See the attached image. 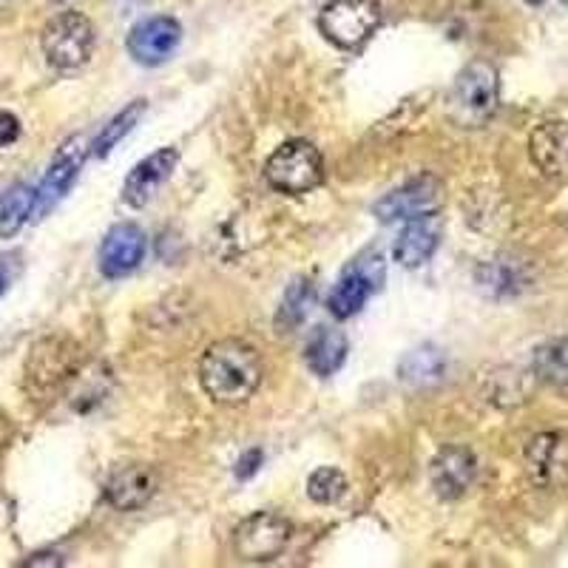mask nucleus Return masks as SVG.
Returning a JSON list of instances; mask_svg holds the SVG:
<instances>
[{
    "mask_svg": "<svg viewBox=\"0 0 568 568\" xmlns=\"http://www.w3.org/2000/svg\"><path fill=\"white\" fill-rule=\"evenodd\" d=\"M265 378L262 355L242 338H222L202 353L200 384L207 398L222 407H236L253 398Z\"/></svg>",
    "mask_w": 568,
    "mask_h": 568,
    "instance_id": "nucleus-1",
    "label": "nucleus"
},
{
    "mask_svg": "<svg viewBox=\"0 0 568 568\" xmlns=\"http://www.w3.org/2000/svg\"><path fill=\"white\" fill-rule=\"evenodd\" d=\"M500 103V74L489 60H471L449 91V116L464 129H478Z\"/></svg>",
    "mask_w": 568,
    "mask_h": 568,
    "instance_id": "nucleus-2",
    "label": "nucleus"
},
{
    "mask_svg": "<svg viewBox=\"0 0 568 568\" xmlns=\"http://www.w3.org/2000/svg\"><path fill=\"white\" fill-rule=\"evenodd\" d=\"M382 14L378 0H329L318 14V32L338 49L355 52L382 27Z\"/></svg>",
    "mask_w": 568,
    "mask_h": 568,
    "instance_id": "nucleus-3",
    "label": "nucleus"
},
{
    "mask_svg": "<svg viewBox=\"0 0 568 568\" xmlns=\"http://www.w3.org/2000/svg\"><path fill=\"white\" fill-rule=\"evenodd\" d=\"M265 180L282 194H311L324 180V160L307 140H287L265 162Z\"/></svg>",
    "mask_w": 568,
    "mask_h": 568,
    "instance_id": "nucleus-4",
    "label": "nucleus"
},
{
    "mask_svg": "<svg viewBox=\"0 0 568 568\" xmlns=\"http://www.w3.org/2000/svg\"><path fill=\"white\" fill-rule=\"evenodd\" d=\"M94 27L83 12H60L40 32V49L54 69H80L94 52Z\"/></svg>",
    "mask_w": 568,
    "mask_h": 568,
    "instance_id": "nucleus-5",
    "label": "nucleus"
},
{
    "mask_svg": "<svg viewBox=\"0 0 568 568\" xmlns=\"http://www.w3.org/2000/svg\"><path fill=\"white\" fill-rule=\"evenodd\" d=\"M384 278H387V262H384L382 251H364L362 256H355L349 262L347 271L342 273L338 284L333 287L327 298V311L338 322L353 318L375 291H382Z\"/></svg>",
    "mask_w": 568,
    "mask_h": 568,
    "instance_id": "nucleus-6",
    "label": "nucleus"
},
{
    "mask_svg": "<svg viewBox=\"0 0 568 568\" xmlns=\"http://www.w3.org/2000/svg\"><path fill=\"white\" fill-rule=\"evenodd\" d=\"M293 540V524L276 511H253L233 529V551L247 562L276 560Z\"/></svg>",
    "mask_w": 568,
    "mask_h": 568,
    "instance_id": "nucleus-7",
    "label": "nucleus"
},
{
    "mask_svg": "<svg viewBox=\"0 0 568 568\" xmlns=\"http://www.w3.org/2000/svg\"><path fill=\"white\" fill-rule=\"evenodd\" d=\"M440 205H444V185H440L438 176L424 174L418 180L407 182V185L395 187L384 200L375 202V216L384 225H393V222L433 216V213L440 211Z\"/></svg>",
    "mask_w": 568,
    "mask_h": 568,
    "instance_id": "nucleus-8",
    "label": "nucleus"
},
{
    "mask_svg": "<svg viewBox=\"0 0 568 568\" xmlns=\"http://www.w3.org/2000/svg\"><path fill=\"white\" fill-rule=\"evenodd\" d=\"M91 154V142H85V136L74 134L63 142L54 154L52 165L45 171L43 182L38 185V202H34V220H40L45 211H52L65 194L69 187L78 182L80 171L85 165V156Z\"/></svg>",
    "mask_w": 568,
    "mask_h": 568,
    "instance_id": "nucleus-9",
    "label": "nucleus"
},
{
    "mask_svg": "<svg viewBox=\"0 0 568 568\" xmlns=\"http://www.w3.org/2000/svg\"><path fill=\"white\" fill-rule=\"evenodd\" d=\"M526 475L537 489L557 491L568 486V433L551 429L526 446Z\"/></svg>",
    "mask_w": 568,
    "mask_h": 568,
    "instance_id": "nucleus-10",
    "label": "nucleus"
},
{
    "mask_svg": "<svg viewBox=\"0 0 568 568\" xmlns=\"http://www.w3.org/2000/svg\"><path fill=\"white\" fill-rule=\"evenodd\" d=\"M182 43V27L176 18L154 14L140 20L129 32V54L140 65H162L174 58Z\"/></svg>",
    "mask_w": 568,
    "mask_h": 568,
    "instance_id": "nucleus-11",
    "label": "nucleus"
},
{
    "mask_svg": "<svg viewBox=\"0 0 568 568\" xmlns=\"http://www.w3.org/2000/svg\"><path fill=\"white\" fill-rule=\"evenodd\" d=\"M149 251V236L134 222H120L105 233L100 245V271L105 278H125L140 267Z\"/></svg>",
    "mask_w": 568,
    "mask_h": 568,
    "instance_id": "nucleus-12",
    "label": "nucleus"
},
{
    "mask_svg": "<svg viewBox=\"0 0 568 568\" xmlns=\"http://www.w3.org/2000/svg\"><path fill=\"white\" fill-rule=\"evenodd\" d=\"M478 478V458L469 446H444L429 466V480L440 500H458Z\"/></svg>",
    "mask_w": 568,
    "mask_h": 568,
    "instance_id": "nucleus-13",
    "label": "nucleus"
},
{
    "mask_svg": "<svg viewBox=\"0 0 568 568\" xmlns=\"http://www.w3.org/2000/svg\"><path fill=\"white\" fill-rule=\"evenodd\" d=\"M156 489H160V478L149 464H125L111 471V478L105 480V497L120 511H136L149 506Z\"/></svg>",
    "mask_w": 568,
    "mask_h": 568,
    "instance_id": "nucleus-14",
    "label": "nucleus"
},
{
    "mask_svg": "<svg viewBox=\"0 0 568 568\" xmlns=\"http://www.w3.org/2000/svg\"><path fill=\"white\" fill-rule=\"evenodd\" d=\"M176 165H180L176 149H160L151 156H145L142 162H136L134 171L125 176L123 200L129 202L131 207H145L154 200L156 191L174 176Z\"/></svg>",
    "mask_w": 568,
    "mask_h": 568,
    "instance_id": "nucleus-15",
    "label": "nucleus"
},
{
    "mask_svg": "<svg viewBox=\"0 0 568 568\" xmlns=\"http://www.w3.org/2000/svg\"><path fill=\"white\" fill-rule=\"evenodd\" d=\"M78 349H71L69 342H60V338H45L38 347L32 349L27 364V382L34 393H45V389H54L60 382L71 378L74 373V362L71 355Z\"/></svg>",
    "mask_w": 568,
    "mask_h": 568,
    "instance_id": "nucleus-16",
    "label": "nucleus"
},
{
    "mask_svg": "<svg viewBox=\"0 0 568 568\" xmlns=\"http://www.w3.org/2000/svg\"><path fill=\"white\" fill-rule=\"evenodd\" d=\"M440 245V220L438 216H420V220L404 222L398 242H395V262L415 271L435 256Z\"/></svg>",
    "mask_w": 568,
    "mask_h": 568,
    "instance_id": "nucleus-17",
    "label": "nucleus"
},
{
    "mask_svg": "<svg viewBox=\"0 0 568 568\" xmlns=\"http://www.w3.org/2000/svg\"><path fill=\"white\" fill-rule=\"evenodd\" d=\"M529 154L537 169L549 176H568V123H540L531 131Z\"/></svg>",
    "mask_w": 568,
    "mask_h": 568,
    "instance_id": "nucleus-18",
    "label": "nucleus"
},
{
    "mask_svg": "<svg viewBox=\"0 0 568 568\" xmlns=\"http://www.w3.org/2000/svg\"><path fill=\"white\" fill-rule=\"evenodd\" d=\"M347 353H349V342L338 327H316V333L311 336L307 342V349H304V362L318 378H329L333 373L344 367L347 362Z\"/></svg>",
    "mask_w": 568,
    "mask_h": 568,
    "instance_id": "nucleus-19",
    "label": "nucleus"
},
{
    "mask_svg": "<svg viewBox=\"0 0 568 568\" xmlns=\"http://www.w3.org/2000/svg\"><path fill=\"white\" fill-rule=\"evenodd\" d=\"M34 202H38V187L27 182H18L0 194V240H12L32 220Z\"/></svg>",
    "mask_w": 568,
    "mask_h": 568,
    "instance_id": "nucleus-20",
    "label": "nucleus"
},
{
    "mask_svg": "<svg viewBox=\"0 0 568 568\" xmlns=\"http://www.w3.org/2000/svg\"><path fill=\"white\" fill-rule=\"evenodd\" d=\"M446 373V355L433 344H424L418 349H409L398 364L400 382L413 384V387H426V384L440 382Z\"/></svg>",
    "mask_w": 568,
    "mask_h": 568,
    "instance_id": "nucleus-21",
    "label": "nucleus"
},
{
    "mask_svg": "<svg viewBox=\"0 0 568 568\" xmlns=\"http://www.w3.org/2000/svg\"><path fill=\"white\" fill-rule=\"evenodd\" d=\"M531 367L542 384L568 393V338H551V342L540 344L535 349Z\"/></svg>",
    "mask_w": 568,
    "mask_h": 568,
    "instance_id": "nucleus-22",
    "label": "nucleus"
},
{
    "mask_svg": "<svg viewBox=\"0 0 568 568\" xmlns=\"http://www.w3.org/2000/svg\"><path fill=\"white\" fill-rule=\"evenodd\" d=\"M142 114H145V100H134V103L129 105V109H123L116 116H111L109 125H105L103 131H100L94 140H91V154L98 156V160H103V156H109L111 151H114V145L123 136H129L131 131H134V125L140 123Z\"/></svg>",
    "mask_w": 568,
    "mask_h": 568,
    "instance_id": "nucleus-23",
    "label": "nucleus"
},
{
    "mask_svg": "<svg viewBox=\"0 0 568 568\" xmlns=\"http://www.w3.org/2000/svg\"><path fill=\"white\" fill-rule=\"evenodd\" d=\"M313 302H316V287L311 282H304V278L293 282L287 293H284V302L276 313V327L282 333L296 329L298 324H304L307 313L313 311Z\"/></svg>",
    "mask_w": 568,
    "mask_h": 568,
    "instance_id": "nucleus-24",
    "label": "nucleus"
},
{
    "mask_svg": "<svg viewBox=\"0 0 568 568\" xmlns=\"http://www.w3.org/2000/svg\"><path fill=\"white\" fill-rule=\"evenodd\" d=\"M307 495L316 504H338L344 495H347V478H344V471L336 469V466H322L311 475L307 480Z\"/></svg>",
    "mask_w": 568,
    "mask_h": 568,
    "instance_id": "nucleus-25",
    "label": "nucleus"
},
{
    "mask_svg": "<svg viewBox=\"0 0 568 568\" xmlns=\"http://www.w3.org/2000/svg\"><path fill=\"white\" fill-rule=\"evenodd\" d=\"M480 284L495 296H509V293H517L524 287V278H520L517 267L506 265V262H489L480 271Z\"/></svg>",
    "mask_w": 568,
    "mask_h": 568,
    "instance_id": "nucleus-26",
    "label": "nucleus"
},
{
    "mask_svg": "<svg viewBox=\"0 0 568 568\" xmlns=\"http://www.w3.org/2000/svg\"><path fill=\"white\" fill-rule=\"evenodd\" d=\"M20 276V256L18 253H0V296L14 284Z\"/></svg>",
    "mask_w": 568,
    "mask_h": 568,
    "instance_id": "nucleus-27",
    "label": "nucleus"
},
{
    "mask_svg": "<svg viewBox=\"0 0 568 568\" xmlns=\"http://www.w3.org/2000/svg\"><path fill=\"white\" fill-rule=\"evenodd\" d=\"M262 460H265V453H262V449H247V453L240 458V464H236V478L240 480L253 478V475L258 471V466H262Z\"/></svg>",
    "mask_w": 568,
    "mask_h": 568,
    "instance_id": "nucleus-28",
    "label": "nucleus"
},
{
    "mask_svg": "<svg viewBox=\"0 0 568 568\" xmlns=\"http://www.w3.org/2000/svg\"><path fill=\"white\" fill-rule=\"evenodd\" d=\"M20 136V120L9 111H0V149H7Z\"/></svg>",
    "mask_w": 568,
    "mask_h": 568,
    "instance_id": "nucleus-29",
    "label": "nucleus"
},
{
    "mask_svg": "<svg viewBox=\"0 0 568 568\" xmlns=\"http://www.w3.org/2000/svg\"><path fill=\"white\" fill-rule=\"evenodd\" d=\"M27 568H34V566H63V557L52 555V551H40V555H34L32 560L23 562Z\"/></svg>",
    "mask_w": 568,
    "mask_h": 568,
    "instance_id": "nucleus-30",
    "label": "nucleus"
}]
</instances>
